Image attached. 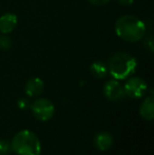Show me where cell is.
<instances>
[{
  "instance_id": "cell-3",
  "label": "cell",
  "mask_w": 154,
  "mask_h": 155,
  "mask_svg": "<svg viewBox=\"0 0 154 155\" xmlns=\"http://www.w3.org/2000/svg\"><path fill=\"white\" fill-rule=\"evenodd\" d=\"M11 150L17 155H40L41 143L38 136L30 130H21L11 140Z\"/></svg>"
},
{
  "instance_id": "cell-5",
  "label": "cell",
  "mask_w": 154,
  "mask_h": 155,
  "mask_svg": "<svg viewBox=\"0 0 154 155\" xmlns=\"http://www.w3.org/2000/svg\"><path fill=\"white\" fill-rule=\"evenodd\" d=\"M123 90H125L126 96H129L133 99H138L144 97L148 92V84L142 77L130 76L127 78V81L123 84Z\"/></svg>"
},
{
  "instance_id": "cell-6",
  "label": "cell",
  "mask_w": 154,
  "mask_h": 155,
  "mask_svg": "<svg viewBox=\"0 0 154 155\" xmlns=\"http://www.w3.org/2000/svg\"><path fill=\"white\" fill-rule=\"evenodd\" d=\"M103 95L110 101H119L126 97L123 86L117 79H110L103 84Z\"/></svg>"
},
{
  "instance_id": "cell-8",
  "label": "cell",
  "mask_w": 154,
  "mask_h": 155,
  "mask_svg": "<svg viewBox=\"0 0 154 155\" xmlns=\"http://www.w3.org/2000/svg\"><path fill=\"white\" fill-rule=\"evenodd\" d=\"M44 89V82L39 77H32L27 81L25 86V92L29 97H38Z\"/></svg>"
},
{
  "instance_id": "cell-4",
  "label": "cell",
  "mask_w": 154,
  "mask_h": 155,
  "mask_svg": "<svg viewBox=\"0 0 154 155\" xmlns=\"http://www.w3.org/2000/svg\"><path fill=\"white\" fill-rule=\"evenodd\" d=\"M30 109L36 119L40 121H48L55 114V106L48 98H37L30 104Z\"/></svg>"
},
{
  "instance_id": "cell-9",
  "label": "cell",
  "mask_w": 154,
  "mask_h": 155,
  "mask_svg": "<svg viewBox=\"0 0 154 155\" xmlns=\"http://www.w3.org/2000/svg\"><path fill=\"white\" fill-rule=\"evenodd\" d=\"M18 23L17 16L13 13H5L0 17V32L2 34H10L15 30Z\"/></svg>"
},
{
  "instance_id": "cell-14",
  "label": "cell",
  "mask_w": 154,
  "mask_h": 155,
  "mask_svg": "<svg viewBox=\"0 0 154 155\" xmlns=\"http://www.w3.org/2000/svg\"><path fill=\"white\" fill-rule=\"evenodd\" d=\"M17 104H18V108L19 109H27V108H30V104L29 101H28L27 98H21V99L18 100V102H17Z\"/></svg>"
},
{
  "instance_id": "cell-7",
  "label": "cell",
  "mask_w": 154,
  "mask_h": 155,
  "mask_svg": "<svg viewBox=\"0 0 154 155\" xmlns=\"http://www.w3.org/2000/svg\"><path fill=\"white\" fill-rule=\"evenodd\" d=\"M113 135L108 131H100L94 136V146L98 151H108L113 146Z\"/></svg>"
},
{
  "instance_id": "cell-16",
  "label": "cell",
  "mask_w": 154,
  "mask_h": 155,
  "mask_svg": "<svg viewBox=\"0 0 154 155\" xmlns=\"http://www.w3.org/2000/svg\"><path fill=\"white\" fill-rule=\"evenodd\" d=\"M119 4L123 6H128V5H131L132 3L134 2V0H116Z\"/></svg>"
},
{
  "instance_id": "cell-15",
  "label": "cell",
  "mask_w": 154,
  "mask_h": 155,
  "mask_svg": "<svg viewBox=\"0 0 154 155\" xmlns=\"http://www.w3.org/2000/svg\"><path fill=\"white\" fill-rule=\"evenodd\" d=\"M90 3L94 4V5H105L107 4L110 0H88Z\"/></svg>"
},
{
  "instance_id": "cell-2",
  "label": "cell",
  "mask_w": 154,
  "mask_h": 155,
  "mask_svg": "<svg viewBox=\"0 0 154 155\" xmlns=\"http://www.w3.org/2000/svg\"><path fill=\"white\" fill-rule=\"evenodd\" d=\"M108 72L117 80H125L135 72L137 60L131 54L118 52L112 55L108 61Z\"/></svg>"
},
{
  "instance_id": "cell-12",
  "label": "cell",
  "mask_w": 154,
  "mask_h": 155,
  "mask_svg": "<svg viewBox=\"0 0 154 155\" xmlns=\"http://www.w3.org/2000/svg\"><path fill=\"white\" fill-rule=\"evenodd\" d=\"M11 151V143L8 140L0 138V155H8Z\"/></svg>"
},
{
  "instance_id": "cell-1",
  "label": "cell",
  "mask_w": 154,
  "mask_h": 155,
  "mask_svg": "<svg viewBox=\"0 0 154 155\" xmlns=\"http://www.w3.org/2000/svg\"><path fill=\"white\" fill-rule=\"evenodd\" d=\"M115 33L123 40L137 42L146 35V25L139 18L132 15H123L115 22Z\"/></svg>"
},
{
  "instance_id": "cell-13",
  "label": "cell",
  "mask_w": 154,
  "mask_h": 155,
  "mask_svg": "<svg viewBox=\"0 0 154 155\" xmlns=\"http://www.w3.org/2000/svg\"><path fill=\"white\" fill-rule=\"evenodd\" d=\"M12 47V40L10 37H8L5 34L0 36V49L1 50H8Z\"/></svg>"
},
{
  "instance_id": "cell-11",
  "label": "cell",
  "mask_w": 154,
  "mask_h": 155,
  "mask_svg": "<svg viewBox=\"0 0 154 155\" xmlns=\"http://www.w3.org/2000/svg\"><path fill=\"white\" fill-rule=\"evenodd\" d=\"M90 72L93 77L97 78V79H103V78H105L109 74L107 64L103 63V61L93 62L90 67Z\"/></svg>"
},
{
  "instance_id": "cell-10",
  "label": "cell",
  "mask_w": 154,
  "mask_h": 155,
  "mask_svg": "<svg viewBox=\"0 0 154 155\" xmlns=\"http://www.w3.org/2000/svg\"><path fill=\"white\" fill-rule=\"evenodd\" d=\"M139 115L145 120L151 121L154 118V99L153 95L146 96L139 107Z\"/></svg>"
}]
</instances>
